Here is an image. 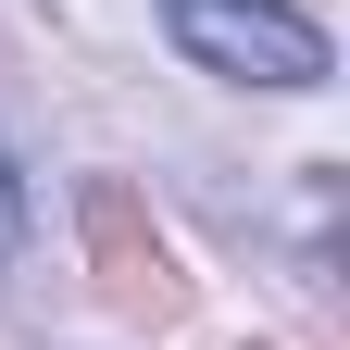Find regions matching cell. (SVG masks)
<instances>
[{"mask_svg":"<svg viewBox=\"0 0 350 350\" xmlns=\"http://www.w3.org/2000/svg\"><path fill=\"white\" fill-rule=\"evenodd\" d=\"M163 38L238 88H325V25L300 0H163Z\"/></svg>","mask_w":350,"mask_h":350,"instance_id":"cell-1","label":"cell"},{"mask_svg":"<svg viewBox=\"0 0 350 350\" xmlns=\"http://www.w3.org/2000/svg\"><path fill=\"white\" fill-rule=\"evenodd\" d=\"M25 250V175H13V150H0V262Z\"/></svg>","mask_w":350,"mask_h":350,"instance_id":"cell-2","label":"cell"}]
</instances>
